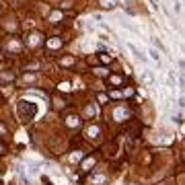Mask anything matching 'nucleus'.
Segmentation results:
<instances>
[{"instance_id": "9d476101", "label": "nucleus", "mask_w": 185, "mask_h": 185, "mask_svg": "<svg viewBox=\"0 0 185 185\" xmlns=\"http://www.w3.org/2000/svg\"><path fill=\"white\" fill-rule=\"evenodd\" d=\"M39 41V35H31V43H37Z\"/></svg>"}, {"instance_id": "f03ea898", "label": "nucleus", "mask_w": 185, "mask_h": 185, "mask_svg": "<svg viewBox=\"0 0 185 185\" xmlns=\"http://www.w3.org/2000/svg\"><path fill=\"white\" fill-rule=\"evenodd\" d=\"M128 49L132 51V56H134L136 60H140L142 64H146V56H144V53H142V51H140V49H138L136 46H134V43H128Z\"/></svg>"}, {"instance_id": "39448f33", "label": "nucleus", "mask_w": 185, "mask_h": 185, "mask_svg": "<svg viewBox=\"0 0 185 185\" xmlns=\"http://www.w3.org/2000/svg\"><path fill=\"white\" fill-rule=\"evenodd\" d=\"M47 46H49V47H60V39H49Z\"/></svg>"}, {"instance_id": "f257e3e1", "label": "nucleus", "mask_w": 185, "mask_h": 185, "mask_svg": "<svg viewBox=\"0 0 185 185\" xmlns=\"http://www.w3.org/2000/svg\"><path fill=\"white\" fill-rule=\"evenodd\" d=\"M17 113H19V117H21L23 121H29L31 117H35V113H37V105H35V103H29V101H19V105H17Z\"/></svg>"}, {"instance_id": "0eeeda50", "label": "nucleus", "mask_w": 185, "mask_h": 185, "mask_svg": "<svg viewBox=\"0 0 185 185\" xmlns=\"http://www.w3.org/2000/svg\"><path fill=\"white\" fill-rule=\"evenodd\" d=\"M97 134H99V130H97V128H89V136H91V138H95Z\"/></svg>"}, {"instance_id": "9b49d317", "label": "nucleus", "mask_w": 185, "mask_h": 185, "mask_svg": "<svg viewBox=\"0 0 185 185\" xmlns=\"http://www.w3.org/2000/svg\"><path fill=\"white\" fill-rule=\"evenodd\" d=\"M128 2H132V0H126V2H124V4H128Z\"/></svg>"}, {"instance_id": "1a4fd4ad", "label": "nucleus", "mask_w": 185, "mask_h": 185, "mask_svg": "<svg viewBox=\"0 0 185 185\" xmlns=\"http://www.w3.org/2000/svg\"><path fill=\"white\" fill-rule=\"evenodd\" d=\"M111 82H113V85H119V82H121V78H119V76H113V78H111Z\"/></svg>"}, {"instance_id": "6e6552de", "label": "nucleus", "mask_w": 185, "mask_h": 185, "mask_svg": "<svg viewBox=\"0 0 185 185\" xmlns=\"http://www.w3.org/2000/svg\"><path fill=\"white\" fill-rule=\"evenodd\" d=\"M173 8H175V12H181V2H179V0L173 2Z\"/></svg>"}, {"instance_id": "20e7f679", "label": "nucleus", "mask_w": 185, "mask_h": 185, "mask_svg": "<svg viewBox=\"0 0 185 185\" xmlns=\"http://www.w3.org/2000/svg\"><path fill=\"white\" fill-rule=\"evenodd\" d=\"M142 80H144V85H152V82H154V76H152L150 72H144V74H142Z\"/></svg>"}, {"instance_id": "7ed1b4c3", "label": "nucleus", "mask_w": 185, "mask_h": 185, "mask_svg": "<svg viewBox=\"0 0 185 185\" xmlns=\"http://www.w3.org/2000/svg\"><path fill=\"white\" fill-rule=\"evenodd\" d=\"M17 175H19V179H21V183H23V185H31V181H29V177H27V173H25V167H23V165H19V167H17Z\"/></svg>"}, {"instance_id": "423d86ee", "label": "nucleus", "mask_w": 185, "mask_h": 185, "mask_svg": "<svg viewBox=\"0 0 185 185\" xmlns=\"http://www.w3.org/2000/svg\"><path fill=\"white\" fill-rule=\"evenodd\" d=\"M150 56H152L156 62H160V56H158V51H156V49H150Z\"/></svg>"}]
</instances>
